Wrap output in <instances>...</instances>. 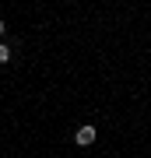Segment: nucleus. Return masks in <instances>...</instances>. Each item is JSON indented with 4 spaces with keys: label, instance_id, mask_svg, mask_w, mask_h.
Segmentation results:
<instances>
[{
    "label": "nucleus",
    "instance_id": "3",
    "mask_svg": "<svg viewBox=\"0 0 151 158\" xmlns=\"http://www.w3.org/2000/svg\"><path fill=\"white\" fill-rule=\"evenodd\" d=\"M7 32V21H4V18H0V35H4Z\"/></svg>",
    "mask_w": 151,
    "mask_h": 158
},
{
    "label": "nucleus",
    "instance_id": "1",
    "mask_svg": "<svg viewBox=\"0 0 151 158\" xmlns=\"http://www.w3.org/2000/svg\"><path fill=\"white\" fill-rule=\"evenodd\" d=\"M74 141H78L81 148L95 144V123H84V127H78V134H74Z\"/></svg>",
    "mask_w": 151,
    "mask_h": 158
},
{
    "label": "nucleus",
    "instance_id": "2",
    "mask_svg": "<svg viewBox=\"0 0 151 158\" xmlns=\"http://www.w3.org/2000/svg\"><path fill=\"white\" fill-rule=\"evenodd\" d=\"M0 63H11V46L0 42Z\"/></svg>",
    "mask_w": 151,
    "mask_h": 158
}]
</instances>
